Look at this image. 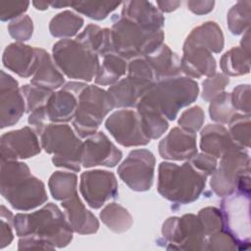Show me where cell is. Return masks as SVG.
Here are the masks:
<instances>
[{
	"label": "cell",
	"mask_w": 251,
	"mask_h": 251,
	"mask_svg": "<svg viewBox=\"0 0 251 251\" xmlns=\"http://www.w3.org/2000/svg\"><path fill=\"white\" fill-rule=\"evenodd\" d=\"M1 195L18 211H30L47 199L45 185L32 176L28 166L21 161H1Z\"/></svg>",
	"instance_id": "1"
},
{
	"label": "cell",
	"mask_w": 251,
	"mask_h": 251,
	"mask_svg": "<svg viewBox=\"0 0 251 251\" xmlns=\"http://www.w3.org/2000/svg\"><path fill=\"white\" fill-rule=\"evenodd\" d=\"M14 228L19 237L33 236L55 248L66 247L73 239L74 230L64 212L48 203L32 213L14 216Z\"/></svg>",
	"instance_id": "2"
},
{
	"label": "cell",
	"mask_w": 251,
	"mask_h": 251,
	"mask_svg": "<svg viewBox=\"0 0 251 251\" xmlns=\"http://www.w3.org/2000/svg\"><path fill=\"white\" fill-rule=\"evenodd\" d=\"M207 177L189 161L182 165L162 162L158 168L157 189L160 195L173 203L189 204L200 197L205 189Z\"/></svg>",
	"instance_id": "3"
},
{
	"label": "cell",
	"mask_w": 251,
	"mask_h": 251,
	"mask_svg": "<svg viewBox=\"0 0 251 251\" xmlns=\"http://www.w3.org/2000/svg\"><path fill=\"white\" fill-rule=\"evenodd\" d=\"M198 94L199 86L196 80L179 75L156 81L138 104L150 107L167 120L174 121L180 109L192 104Z\"/></svg>",
	"instance_id": "4"
},
{
	"label": "cell",
	"mask_w": 251,
	"mask_h": 251,
	"mask_svg": "<svg viewBox=\"0 0 251 251\" xmlns=\"http://www.w3.org/2000/svg\"><path fill=\"white\" fill-rule=\"evenodd\" d=\"M111 39L113 51L126 60H132L149 55L163 44L165 33L152 31L120 17L113 19Z\"/></svg>",
	"instance_id": "5"
},
{
	"label": "cell",
	"mask_w": 251,
	"mask_h": 251,
	"mask_svg": "<svg viewBox=\"0 0 251 251\" xmlns=\"http://www.w3.org/2000/svg\"><path fill=\"white\" fill-rule=\"evenodd\" d=\"M42 149L52 154L56 167L79 172L83 141L67 124H48L39 135Z\"/></svg>",
	"instance_id": "6"
},
{
	"label": "cell",
	"mask_w": 251,
	"mask_h": 251,
	"mask_svg": "<svg viewBox=\"0 0 251 251\" xmlns=\"http://www.w3.org/2000/svg\"><path fill=\"white\" fill-rule=\"evenodd\" d=\"M52 57L59 70L69 78L91 81L100 67L99 56L75 39H61L52 48Z\"/></svg>",
	"instance_id": "7"
},
{
	"label": "cell",
	"mask_w": 251,
	"mask_h": 251,
	"mask_svg": "<svg viewBox=\"0 0 251 251\" xmlns=\"http://www.w3.org/2000/svg\"><path fill=\"white\" fill-rule=\"evenodd\" d=\"M115 108L107 90L97 85H87L78 96V105L73 126L80 138L95 132L107 115Z\"/></svg>",
	"instance_id": "8"
},
{
	"label": "cell",
	"mask_w": 251,
	"mask_h": 251,
	"mask_svg": "<svg viewBox=\"0 0 251 251\" xmlns=\"http://www.w3.org/2000/svg\"><path fill=\"white\" fill-rule=\"evenodd\" d=\"M162 235L168 249L205 250L207 236L203 226L194 214L170 217L162 226Z\"/></svg>",
	"instance_id": "9"
},
{
	"label": "cell",
	"mask_w": 251,
	"mask_h": 251,
	"mask_svg": "<svg viewBox=\"0 0 251 251\" xmlns=\"http://www.w3.org/2000/svg\"><path fill=\"white\" fill-rule=\"evenodd\" d=\"M225 229L237 241L239 250L250 246V194L235 191L221 203Z\"/></svg>",
	"instance_id": "10"
},
{
	"label": "cell",
	"mask_w": 251,
	"mask_h": 251,
	"mask_svg": "<svg viewBox=\"0 0 251 251\" xmlns=\"http://www.w3.org/2000/svg\"><path fill=\"white\" fill-rule=\"evenodd\" d=\"M247 173H250V157L247 151H230L221 158L219 167L211 175V189L219 197H226L236 191L239 177Z\"/></svg>",
	"instance_id": "11"
},
{
	"label": "cell",
	"mask_w": 251,
	"mask_h": 251,
	"mask_svg": "<svg viewBox=\"0 0 251 251\" xmlns=\"http://www.w3.org/2000/svg\"><path fill=\"white\" fill-rule=\"evenodd\" d=\"M155 156L148 149H135L120 164V178L133 191L143 192L151 188L154 180Z\"/></svg>",
	"instance_id": "12"
},
{
	"label": "cell",
	"mask_w": 251,
	"mask_h": 251,
	"mask_svg": "<svg viewBox=\"0 0 251 251\" xmlns=\"http://www.w3.org/2000/svg\"><path fill=\"white\" fill-rule=\"evenodd\" d=\"M79 191L90 208L99 209L118 196L116 176L105 170L86 171L80 175Z\"/></svg>",
	"instance_id": "13"
},
{
	"label": "cell",
	"mask_w": 251,
	"mask_h": 251,
	"mask_svg": "<svg viewBox=\"0 0 251 251\" xmlns=\"http://www.w3.org/2000/svg\"><path fill=\"white\" fill-rule=\"evenodd\" d=\"M105 126L115 140L125 147L144 146L150 142L142 129L140 118L136 111L118 110L107 118Z\"/></svg>",
	"instance_id": "14"
},
{
	"label": "cell",
	"mask_w": 251,
	"mask_h": 251,
	"mask_svg": "<svg viewBox=\"0 0 251 251\" xmlns=\"http://www.w3.org/2000/svg\"><path fill=\"white\" fill-rule=\"evenodd\" d=\"M41 151L38 134L31 126H24L1 135V161H19L31 158Z\"/></svg>",
	"instance_id": "15"
},
{
	"label": "cell",
	"mask_w": 251,
	"mask_h": 251,
	"mask_svg": "<svg viewBox=\"0 0 251 251\" xmlns=\"http://www.w3.org/2000/svg\"><path fill=\"white\" fill-rule=\"evenodd\" d=\"M86 86L82 81H69L59 90L53 91L45 104L49 123L64 124L73 121L78 105V96Z\"/></svg>",
	"instance_id": "16"
},
{
	"label": "cell",
	"mask_w": 251,
	"mask_h": 251,
	"mask_svg": "<svg viewBox=\"0 0 251 251\" xmlns=\"http://www.w3.org/2000/svg\"><path fill=\"white\" fill-rule=\"evenodd\" d=\"M123 158V153L102 131L85 138L82 144L81 165L84 168L97 166L115 167Z\"/></svg>",
	"instance_id": "17"
},
{
	"label": "cell",
	"mask_w": 251,
	"mask_h": 251,
	"mask_svg": "<svg viewBox=\"0 0 251 251\" xmlns=\"http://www.w3.org/2000/svg\"><path fill=\"white\" fill-rule=\"evenodd\" d=\"M25 101L18 81L1 71L0 126L1 128L16 125L25 112Z\"/></svg>",
	"instance_id": "18"
},
{
	"label": "cell",
	"mask_w": 251,
	"mask_h": 251,
	"mask_svg": "<svg viewBox=\"0 0 251 251\" xmlns=\"http://www.w3.org/2000/svg\"><path fill=\"white\" fill-rule=\"evenodd\" d=\"M156 81L127 75L118 82L110 85L108 93L115 108L128 109L136 107L141 98L148 92Z\"/></svg>",
	"instance_id": "19"
},
{
	"label": "cell",
	"mask_w": 251,
	"mask_h": 251,
	"mask_svg": "<svg viewBox=\"0 0 251 251\" xmlns=\"http://www.w3.org/2000/svg\"><path fill=\"white\" fill-rule=\"evenodd\" d=\"M160 156L168 161H188L197 154L196 134L176 126L160 141Z\"/></svg>",
	"instance_id": "20"
},
{
	"label": "cell",
	"mask_w": 251,
	"mask_h": 251,
	"mask_svg": "<svg viewBox=\"0 0 251 251\" xmlns=\"http://www.w3.org/2000/svg\"><path fill=\"white\" fill-rule=\"evenodd\" d=\"M5 68L21 77H30L35 74L38 67L37 48L22 42L9 44L2 56Z\"/></svg>",
	"instance_id": "21"
},
{
	"label": "cell",
	"mask_w": 251,
	"mask_h": 251,
	"mask_svg": "<svg viewBox=\"0 0 251 251\" xmlns=\"http://www.w3.org/2000/svg\"><path fill=\"white\" fill-rule=\"evenodd\" d=\"M183 54L180 59V69L187 77L200 78L212 76L217 72V63L212 53L199 46L183 45Z\"/></svg>",
	"instance_id": "22"
},
{
	"label": "cell",
	"mask_w": 251,
	"mask_h": 251,
	"mask_svg": "<svg viewBox=\"0 0 251 251\" xmlns=\"http://www.w3.org/2000/svg\"><path fill=\"white\" fill-rule=\"evenodd\" d=\"M122 5V18L148 30L158 31L163 29L165 18L163 13L153 3L142 0H132L125 1Z\"/></svg>",
	"instance_id": "23"
},
{
	"label": "cell",
	"mask_w": 251,
	"mask_h": 251,
	"mask_svg": "<svg viewBox=\"0 0 251 251\" xmlns=\"http://www.w3.org/2000/svg\"><path fill=\"white\" fill-rule=\"evenodd\" d=\"M200 149L206 154L221 159L226 153L242 148L234 142L227 128L221 124H215L207 125L201 130Z\"/></svg>",
	"instance_id": "24"
},
{
	"label": "cell",
	"mask_w": 251,
	"mask_h": 251,
	"mask_svg": "<svg viewBox=\"0 0 251 251\" xmlns=\"http://www.w3.org/2000/svg\"><path fill=\"white\" fill-rule=\"evenodd\" d=\"M65 215L74 232L78 234H92L99 228V222L95 215L86 209L78 194L61 203Z\"/></svg>",
	"instance_id": "25"
},
{
	"label": "cell",
	"mask_w": 251,
	"mask_h": 251,
	"mask_svg": "<svg viewBox=\"0 0 251 251\" xmlns=\"http://www.w3.org/2000/svg\"><path fill=\"white\" fill-rule=\"evenodd\" d=\"M144 58L151 67L156 81L176 77L181 74L180 58L167 44H161Z\"/></svg>",
	"instance_id": "26"
},
{
	"label": "cell",
	"mask_w": 251,
	"mask_h": 251,
	"mask_svg": "<svg viewBox=\"0 0 251 251\" xmlns=\"http://www.w3.org/2000/svg\"><path fill=\"white\" fill-rule=\"evenodd\" d=\"M38 67L30 79V83L54 91L65 84L63 73L59 70L50 54L42 48H37Z\"/></svg>",
	"instance_id": "27"
},
{
	"label": "cell",
	"mask_w": 251,
	"mask_h": 251,
	"mask_svg": "<svg viewBox=\"0 0 251 251\" xmlns=\"http://www.w3.org/2000/svg\"><path fill=\"white\" fill-rule=\"evenodd\" d=\"M183 45L204 47L211 53H220L225 45L224 34L217 23L208 21L194 27Z\"/></svg>",
	"instance_id": "28"
},
{
	"label": "cell",
	"mask_w": 251,
	"mask_h": 251,
	"mask_svg": "<svg viewBox=\"0 0 251 251\" xmlns=\"http://www.w3.org/2000/svg\"><path fill=\"white\" fill-rule=\"evenodd\" d=\"M75 40L82 46L97 54L98 56H105L113 51L111 29L102 28L97 25L90 24L75 36Z\"/></svg>",
	"instance_id": "29"
},
{
	"label": "cell",
	"mask_w": 251,
	"mask_h": 251,
	"mask_svg": "<svg viewBox=\"0 0 251 251\" xmlns=\"http://www.w3.org/2000/svg\"><path fill=\"white\" fill-rule=\"evenodd\" d=\"M126 60L115 52L103 56L99 70L94 78L97 85H113L127 73Z\"/></svg>",
	"instance_id": "30"
},
{
	"label": "cell",
	"mask_w": 251,
	"mask_h": 251,
	"mask_svg": "<svg viewBox=\"0 0 251 251\" xmlns=\"http://www.w3.org/2000/svg\"><path fill=\"white\" fill-rule=\"evenodd\" d=\"M83 19L73 11L66 10L55 17L49 23V31L52 36L67 39L77 34L83 25Z\"/></svg>",
	"instance_id": "31"
},
{
	"label": "cell",
	"mask_w": 251,
	"mask_h": 251,
	"mask_svg": "<svg viewBox=\"0 0 251 251\" xmlns=\"http://www.w3.org/2000/svg\"><path fill=\"white\" fill-rule=\"evenodd\" d=\"M100 219L103 224L116 233L127 231L132 224L133 219L130 213L121 204L113 202L107 204L100 212Z\"/></svg>",
	"instance_id": "32"
},
{
	"label": "cell",
	"mask_w": 251,
	"mask_h": 251,
	"mask_svg": "<svg viewBox=\"0 0 251 251\" xmlns=\"http://www.w3.org/2000/svg\"><path fill=\"white\" fill-rule=\"evenodd\" d=\"M48 187L52 197L62 202L77 194V176L71 172H54L49 177Z\"/></svg>",
	"instance_id": "33"
},
{
	"label": "cell",
	"mask_w": 251,
	"mask_h": 251,
	"mask_svg": "<svg viewBox=\"0 0 251 251\" xmlns=\"http://www.w3.org/2000/svg\"><path fill=\"white\" fill-rule=\"evenodd\" d=\"M136 112L139 115L142 129L150 140L161 137L169 128L168 120L158 111L138 104Z\"/></svg>",
	"instance_id": "34"
},
{
	"label": "cell",
	"mask_w": 251,
	"mask_h": 251,
	"mask_svg": "<svg viewBox=\"0 0 251 251\" xmlns=\"http://www.w3.org/2000/svg\"><path fill=\"white\" fill-rule=\"evenodd\" d=\"M220 66L226 76L246 75L250 71V54L240 47H232L222 56Z\"/></svg>",
	"instance_id": "35"
},
{
	"label": "cell",
	"mask_w": 251,
	"mask_h": 251,
	"mask_svg": "<svg viewBox=\"0 0 251 251\" xmlns=\"http://www.w3.org/2000/svg\"><path fill=\"white\" fill-rule=\"evenodd\" d=\"M251 18V1H238L227 12L228 29L234 35L244 33L249 29Z\"/></svg>",
	"instance_id": "36"
},
{
	"label": "cell",
	"mask_w": 251,
	"mask_h": 251,
	"mask_svg": "<svg viewBox=\"0 0 251 251\" xmlns=\"http://www.w3.org/2000/svg\"><path fill=\"white\" fill-rule=\"evenodd\" d=\"M122 3L112 1H71V7L92 20L101 21L106 19Z\"/></svg>",
	"instance_id": "37"
},
{
	"label": "cell",
	"mask_w": 251,
	"mask_h": 251,
	"mask_svg": "<svg viewBox=\"0 0 251 251\" xmlns=\"http://www.w3.org/2000/svg\"><path fill=\"white\" fill-rule=\"evenodd\" d=\"M228 132L242 149L250 147V115L236 112L228 122Z\"/></svg>",
	"instance_id": "38"
},
{
	"label": "cell",
	"mask_w": 251,
	"mask_h": 251,
	"mask_svg": "<svg viewBox=\"0 0 251 251\" xmlns=\"http://www.w3.org/2000/svg\"><path fill=\"white\" fill-rule=\"evenodd\" d=\"M236 113L230 100V93L222 92L210 101L209 115L212 121L223 124H228L230 119Z\"/></svg>",
	"instance_id": "39"
},
{
	"label": "cell",
	"mask_w": 251,
	"mask_h": 251,
	"mask_svg": "<svg viewBox=\"0 0 251 251\" xmlns=\"http://www.w3.org/2000/svg\"><path fill=\"white\" fill-rule=\"evenodd\" d=\"M21 90L25 101V112L28 114L42 106H45L50 95L53 92L46 88L36 86L32 83L23 85L21 87Z\"/></svg>",
	"instance_id": "40"
},
{
	"label": "cell",
	"mask_w": 251,
	"mask_h": 251,
	"mask_svg": "<svg viewBox=\"0 0 251 251\" xmlns=\"http://www.w3.org/2000/svg\"><path fill=\"white\" fill-rule=\"evenodd\" d=\"M197 217L207 237L225 228L222 211L216 207H205L201 209Z\"/></svg>",
	"instance_id": "41"
},
{
	"label": "cell",
	"mask_w": 251,
	"mask_h": 251,
	"mask_svg": "<svg viewBox=\"0 0 251 251\" xmlns=\"http://www.w3.org/2000/svg\"><path fill=\"white\" fill-rule=\"evenodd\" d=\"M205 121L204 111L200 106H192L186 110H184L178 119L179 127L182 129L196 133L203 126Z\"/></svg>",
	"instance_id": "42"
},
{
	"label": "cell",
	"mask_w": 251,
	"mask_h": 251,
	"mask_svg": "<svg viewBox=\"0 0 251 251\" xmlns=\"http://www.w3.org/2000/svg\"><path fill=\"white\" fill-rule=\"evenodd\" d=\"M228 83V76L221 73H216L214 75L207 77L202 82V98L205 101L210 102L216 96L224 92Z\"/></svg>",
	"instance_id": "43"
},
{
	"label": "cell",
	"mask_w": 251,
	"mask_h": 251,
	"mask_svg": "<svg viewBox=\"0 0 251 251\" xmlns=\"http://www.w3.org/2000/svg\"><path fill=\"white\" fill-rule=\"evenodd\" d=\"M8 31L10 35L17 40V42H24L28 40L33 33V23L27 15H23L8 25Z\"/></svg>",
	"instance_id": "44"
},
{
	"label": "cell",
	"mask_w": 251,
	"mask_h": 251,
	"mask_svg": "<svg viewBox=\"0 0 251 251\" xmlns=\"http://www.w3.org/2000/svg\"><path fill=\"white\" fill-rule=\"evenodd\" d=\"M205 250H239V246L235 238L224 228L207 237Z\"/></svg>",
	"instance_id": "45"
},
{
	"label": "cell",
	"mask_w": 251,
	"mask_h": 251,
	"mask_svg": "<svg viewBox=\"0 0 251 251\" xmlns=\"http://www.w3.org/2000/svg\"><path fill=\"white\" fill-rule=\"evenodd\" d=\"M230 100L235 111H239L242 114L250 115L251 112V97H250V85L239 84L233 88L230 93Z\"/></svg>",
	"instance_id": "46"
},
{
	"label": "cell",
	"mask_w": 251,
	"mask_h": 251,
	"mask_svg": "<svg viewBox=\"0 0 251 251\" xmlns=\"http://www.w3.org/2000/svg\"><path fill=\"white\" fill-rule=\"evenodd\" d=\"M14 215L4 205H1V239L0 248L9 245L14 239Z\"/></svg>",
	"instance_id": "47"
},
{
	"label": "cell",
	"mask_w": 251,
	"mask_h": 251,
	"mask_svg": "<svg viewBox=\"0 0 251 251\" xmlns=\"http://www.w3.org/2000/svg\"><path fill=\"white\" fill-rule=\"evenodd\" d=\"M29 6L28 1L22 2H6L0 1V20L6 22L15 20L24 15Z\"/></svg>",
	"instance_id": "48"
},
{
	"label": "cell",
	"mask_w": 251,
	"mask_h": 251,
	"mask_svg": "<svg viewBox=\"0 0 251 251\" xmlns=\"http://www.w3.org/2000/svg\"><path fill=\"white\" fill-rule=\"evenodd\" d=\"M188 161L192 164V166L195 169H197L199 172H201L207 176H211L218 167L217 158L204 152L197 153Z\"/></svg>",
	"instance_id": "49"
},
{
	"label": "cell",
	"mask_w": 251,
	"mask_h": 251,
	"mask_svg": "<svg viewBox=\"0 0 251 251\" xmlns=\"http://www.w3.org/2000/svg\"><path fill=\"white\" fill-rule=\"evenodd\" d=\"M28 125L35 130V132L40 135L45 126L49 124L47 114L45 111V106H42L33 112H31L27 119Z\"/></svg>",
	"instance_id": "50"
},
{
	"label": "cell",
	"mask_w": 251,
	"mask_h": 251,
	"mask_svg": "<svg viewBox=\"0 0 251 251\" xmlns=\"http://www.w3.org/2000/svg\"><path fill=\"white\" fill-rule=\"evenodd\" d=\"M18 249L19 250H23V249L53 250L54 248L39 238H36L33 236H25V237H20Z\"/></svg>",
	"instance_id": "51"
},
{
	"label": "cell",
	"mask_w": 251,
	"mask_h": 251,
	"mask_svg": "<svg viewBox=\"0 0 251 251\" xmlns=\"http://www.w3.org/2000/svg\"><path fill=\"white\" fill-rule=\"evenodd\" d=\"M188 10H190L195 15H205L210 13L215 6V1L206 0H191L186 2Z\"/></svg>",
	"instance_id": "52"
},
{
	"label": "cell",
	"mask_w": 251,
	"mask_h": 251,
	"mask_svg": "<svg viewBox=\"0 0 251 251\" xmlns=\"http://www.w3.org/2000/svg\"><path fill=\"white\" fill-rule=\"evenodd\" d=\"M181 4L179 1H157L158 9L163 13H170L178 8V6Z\"/></svg>",
	"instance_id": "53"
},
{
	"label": "cell",
	"mask_w": 251,
	"mask_h": 251,
	"mask_svg": "<svg viewBox=\"0 0 251 251\" xmlns=\"http://www.w3.org/2000/svg\"><path fill=\"white\" fill-rule=\"evenodd\" d=\"M240 48L247 54H250V29H247L241 38Z\"/></svg>",
	"instance_id": "54"
},
{
	"label": "cell",
	"mask_w": 251,
	"mask_h": 251,
	"mask_svg": "<svg viewBox=\"0 0 251 251\" xmlns=\"http://www.w3.org/2000/svg\"><path fill=\"white\" fill-rule=\"evenodd\" d=\"M48 2H49V6L56 9L71 7V1H48Z\"/></svg>",
	"instance_id": "55"
},
{
	"label": "cell",
	"mask_w": 251,
	"mask_h": 251,
	"mask_svg": "<svg viewBox=\"0 0 251 251\" xmlns=\"http://www.w3.org/2000/svg\"><path fill=\"white\" fill-rule=\"evenodd\" d=\"M32 5L35 7L37 10H46L49 7V2L48 1H33Z\"/></svg>",
	"instance_id": "56"
}]
</instances>
